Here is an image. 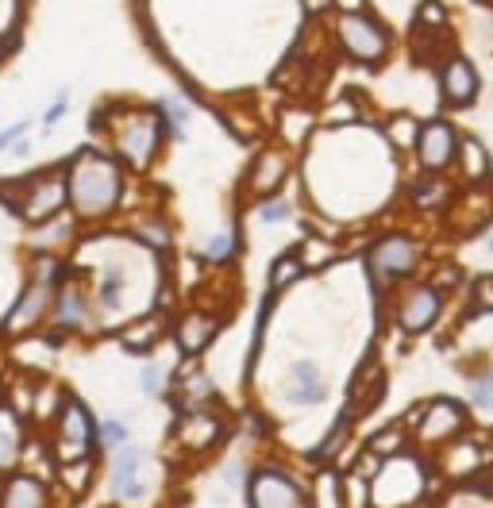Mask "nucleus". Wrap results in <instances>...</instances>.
Masks as SVG:
<instances>
[{
  "label": "nucleus",
  "mask_w": 493,
  "mask_h": 508,
  "mask_svg": "<svg viewBox=\"0 0 493 508\" xmlns=\"http://www.w3.org/2000/svg\"><path fill=\"white\" fill-rule=\"evenodd\" d=\"M324 397V385H320V374L312 363H297L293 366V389H289V401L293 404H317Z\"/></svg>",
  "instance_id": "a211bd4d"
},
{
  "label": "nucleus",
  "mask_w": 493,
  "mask_h": 508,
  "mask_svg": "<svg viewBox=\"0 0 493 508\" xmlns=\"http://www.w3.org/2000/svg\"><path fill=\"white\" fill-rule=\"evenodd\" d=\"M162 385H166V370H162V366H143V374H139V389L146 393V397H158Z\"/></svg>",
  "instance_id": "473e14b6"
},
{
  "label": "nucleus",
  "mask_w": 493,
  "mask_h": 508,
  "mask_svg": "<svg viewBox=\"0 0 493 508\" xmlns=\"http://www.w3.org/2000/svg\"><path fill=\"white\" fill-rule=\"evenodd\" d=\"M443 93H448V101H451V105H467V101H474V93H478V77H474L470 62L455 58V62L448 65V70H443Z\"/></svg>",
  "instance_id": "dca6fc26"
},
{
  "label": "nucleus",
  "mask_w": 493,
  "mask_h": 508,
  "mask_svg": "<svg viewBox=\"0 0 493 508\" xmlns=\"http://www.w3.org/2000/svg\"><path fill=\"white\" fill-rule=\"evenodd\" d=\"M162 108H166V116L174 120V127H177V131L186 127V120H189V112H186V105L177 101V96H174V101H166V105H162Z\"/></svg>",
  "instance_id": "e433bc0d"
},
{
  "label": "nucleus",
  "mask_w": 493,
  "mask_h": 508,
  "mask_svg": "<svg viewBox=\"0 0 493 508\" xmlns=\"http://www.w3.org/2000/svg\"><path fill=\"white\" fill-rule=\"evenodd\" d=\"M474 304H478V308H493V277H482V282L474 285Z\"/></svg>",
  "instance_id": "c9c22d12"
},
{
  "label": "nucleus",
  "mask_w": 493,
  "mask_h": 508,
  "mask_svg": "<svg viewBox=\"0 0 493 508\" xmlns=\"http://www.w3.org/2000/svg\"><path fill=\"white\" fill-rule=\"evenodd\" d=\"M70 232H74L70 216H51V224H43V227H39L35 247H58V243L70 239Z\"/></svg>",
  "instance_id": "393cba45"
},
{
  "label": "nucleus",
  "mask_w": 493,
  "mask_h": 508,
  "mask_svg": "<svg viewBox=\"0 0 493 508\" xmlns=\"http://www.w3.org/2000/svg\"><path fill=\"white\" fill-rule=\"evenodd\" d=\"M120 293H124V266L120 262H112V266H105V282H101V304L108 308H120Z\"/></svg>",
  "instance_id": "b1692460"
},
{
  "label": "nucleus",
  "mask_w": 493,
  "mask_h": 508,
  "mask_svg": "<svg viewBox=\"0 0 493 508\" xmlns=\"http://www.w3.org/2000/svg\"><path fill=\"white\" fill-rule=\"evenodd\" d=\"M139 239L151 243V247H158V251L170 247V235H166V227L162 224H139Z\"/></svg>",
  "instance_id": "72a5a7b5"
},
{
  "label": "nucleus",
  "mask_w": 493,
  "mask_h": 508,
  "mask_svg": "<svg viewBox=\"0 0 493 508\" xmlns=\"http://www.w3.org/2000/svg\"><path fill=\"white\" fill-rule=\"evenodd\" d=\"M0 58H5V43H0Z\"/></svg>",
  "instance_id": "49530a36"
},
{
  "label": "nucleus",
  "mask_w": 493,
  "mask_h": 508,
  "mask_svg": "<svg viewBox=\"0 0 493 508\" xmlns=\"http://www.w3.org/2000/svg\"><path fill=\"white\" fill-rule=\"evenodd\" d=\"M436 316H439V289L436 285L413 289L401 304V327L405 332H424V327H432Z\"/></svg>",
  "instance_id": "4468645a"
},
{
  "label": "nucleus",
  "mask_w": 493,
  "mask_h": 508,
  "mask_svg": "<svg viewBox=\"0 0 493 508\" xmlns=\"http://www.w3.org/2000/svg\"><path fill=\"white\" fill-rule=\"evenodd\" d=\"M413 266H417V243L405 239V235H386L370 251V270L377 277H401Z\"/></svg>",
  "instance_id": "9d476101"
},
{
  "label": "nucleus",
  "mask_w": 493,
  "mask_h": 508,
  "mask_svg": "<svg viewBox=\"0 0 493 508\" xmlns=\"http://www.w3.org/2000/svg\"><path fill=\"white\" fill-rule=\"evenodd\" d=\"M351 116H355L351 105H336V108H332V116H327V120H351Z\"/></svg>",
  "instance_id": "37998d69"
},
{
  "label": "nucleus",
  "mask_w": 493,
  "mask_h": 508,
  "mask_svg": "<svg viewBox=\"0 0 493 508\" xmlns=\"http://www.w3.org/2000/svg\"><path fill=\"white\" fill-rule=\"evenodd\" d=\"M208 397H212V382L205 378V374H189L186 378V408H196Z\"/></svg>",
  "instance_id": "cd10ccee"
},
{
  "label": "nucleus",
  "mask_w": 493,
  "mask_h": 508,
  "mask_svg": "<svg viewBox=\"0 0 493 508\" xmlns=\"http://www.w3.org/2000/svg\"><path fill=\"white\" fill-rule=\"evenodd\" d=\"M143 466H146V451L143 447H116V458H112V478H108L112 497L116 501H139L146 493Z\"/></svg>",
  "instance_id": "6e6552de"
},
{
  "label": "nucleus",
  "mask_w": 493,
  "mask_h": 508,
  "mask_svg": "<svg viewBox=\"0 0 493 508\" xmlns=\"http://www.w3.org/2000/svg\"><path fill=\"white\" fill-rule=\"evenodd\" d=\"M220 420L216 416H208V413H193L182 420V428H177V439L189 447V451H205L208 443H216L220 439Z\"/></svg>",
  "instance_id": "2eb2a0df"
},
{
  "label": "nucleus",
  "mask_w": 493,
  "mask_h": 508,
  "mask_svg": "<svg viewBox=\"0 0 493 508\" xmlns=\"http://www.w3.org/2000/svg\"><path fill=\"white\" fill-rule=\"evenodd\" d=\"M417 146H420V162L428 170H443L448 162L455 158V151H458V139H455V131L443 124V120H436V124H428V127H420V135H417Z\"/></svg>",
  "instance_id": "f8f14e48"
},
{
  "label": "nucleus",
  "mask_w": 493,
  "mask_h": 508,
  "mask_svg": "<svg viewBox=\"0 0 493 508\" xmlns=\"http://www.w3.org/2000/svg\"><path fill=\"white\" fill-rule=\"evenodd\" d=\"M424 493V470L417 458H389V463L377 470V478L370 485V504L374 508H408Z\"/></svg>",
  "instance_id": "20e7f679"
},
{
  "label": "nucleus",
  "mask_w": 493,
  "mask_h": 508,
  "mask_svg": "<svg viewBox=\"0 0 493 508\" xmlns=\"http://www.w3.org/2000/svg\"><path fill=\"white\" fill-rule=\"evenodd\" d=\"M463 432V408L455 401H436L428 413L420 420V443H443V439H451Z\"/></svg>",
  "instance_id": "ddd939ff"
},
{
  "label": "nucleus",
  "mask_w": 493,
  "mask_h": 508,
  "mask_svg": "<svg viewBox=\"0 0 493 508\" xmlns=\"http://www.w3.org/2000/svg\"><path fill=\"white\" fill-rule=\"evenodd\" d=\"M232 247H236V235H232V232H216V235L208 239L205 258H208V262H224L227 254H232Z\"/></svg>",
  "instance_id": "7c9ffc66"
},
{
  "label": "nucleus",
  "mask_w": 493,
  "mask_h": 508,
  "mask_svg": "<svg viewBox=\"0 0 493 508\" xmlns=\"http://www.w3.org/2000/svg\"><path fill=\"white\" fill-rule=\"evenodd\" d=\"M463 158H467V177H474V182L486 177V154L474 139H463Z\"/></svg>",
  "instance_id": "c756f323"
},
{
  "label": "nucleus",
  "mask_w": 493,
  "mask_h": 508,
  "mask_svg": "<svg viewBox=\"0 0 493 508\" xmlns=\"http://www.w3.org/2000/svg\"><path fill=\"white\" fill-rule=\"evenodd\" d=\"M12 151L20 154V158H27V154H31V143H27V139H15V143H12Z\"/></svg>",
  "instance_id": "c03bdc74"
},
{
  "label": "nucleus",
  "mask_w": 493,
  "mask_h": 508,
  "mask_svg": "<svg viewBox=\"0 0 493 508\" xmlns=\"http://www.w3.org/2000/svg\"><path fill=\"white\" fill-rule=\"evenodd\" d=\"M51 504V489L35 473H8L0 485V508H46Z\"/></svg>",
  "instance_id": "9b49d317"
},
{
  "label": "nucleus",
  "mask_w": 493,
  "mask_h": 508,
  "mask_svg": "<svg viewBox=\"0 0 493 508\" xmlns=\"http://www.w3.org/2000/svg\"><path fill=\"white\" fill-rule=\"evenodd\" d=\"M282 177H286V154H277V151H267L258 158V166H255V177H251V189L258 196H267L274 193L277 185H282Z\"/></svg>",
  "instance_id": "6ab92c4d"
},
{
  "label": "nucleus",
  "mask_w": 493,
  "mask_h": 508,
  "mask_svg": "<svg viewBox=\"0 0 493 508\" xmlns=\"http://www.w3.org/2000/svg\"><path fill=\"white\" fill-rule=\"evenodd\" d=\"M96 439H101L105 447H124L127 443V423L116 420V416H108L101 428H96Z\"/></svg>",
  "instance_id": "bb28decb"
},
{
  "label": "nucleus",
  "mask_w": 493,
  "mask_h": 508,
  "mask_svg": "<svg viewBox=\"0 0 493 508\" xmlns=\"http://www.w3.org/2000/svg\"><path fill=\"white\" fill-rule=\"evenodd\" d=\"M120 201V166L96 151H81L65 174V204L81 220H101Z\"/></svg>",
  "instance_id": "f257e3e1"
},
{
  "label": "nucleus",
  "mask_w": 493,
  "mask_h": 508,
  "mask_svg": "<svg viewBox=\"0 0 493 508\" xmlns=\"http://www.w3.org/2000/svg\"><path fill=\"white\" fill-rule=\"evenodd\" d=\"M251 508H308V501L289 473L258 470L251 478Z\"/></svg>",
  "instance_id": "423d86ee"
},
{
  "label": "nucleus",
  "mask_w": 493,
  "mask_h": 508,
  "mask_svg": "<svg viewBox=\"0 0 493 508\" xmlns=\"http://www.w3.org/2000/svg\"><path fill=\"white\" fill-rule=\"evenodd\" d=\"M51 308H55V320H58L62 332H74L77 324H86V304H81V297L74 289H58Z\"/></svg>",
  "instance_id": "aec40b11"
},
{
  "label": "nucleus",
  "mask_w": 493,
  "mask_h": 508,
  "mask_svg": "<svg viewBox=\"0 0 493 508\" xmlns=\"http://www.w3.org/2000/svg\"><path fill=\"white\" fill-rule=\"evenodd\" d=\"M0 196L8 201L12 212H20L31 224H46L51 216H58V208L65 204V177L62 174H39L27 177V182H8L0 185Z\"/></svg>",
  "instance_id": "7ed1b4c3"
},
{
  "label": "nucleus",
  "mask_w": 493,
  "mask_h": 508,
  "mask_svg": "<svg viewBox=\"0 0 493 508\" xmlns=\"http://www.w3.org/2000/svg\"><path fill=\"white\" fill-rule=\"evenodd\" d=\"M62 116H65V93L58 96V101H55L51 108H46V112H43V127H55V124H58Z\"/></svg>",
  "instance_id": "ea45409f"
},
{
  "label": "nucleus",
  "mask_w": 493,
  "mask_h": 508,
  "mask_svg": "<svg viewBox=\"0 0 493 508\" xmlns=\"http://www.w3.org/2000/svg\"><path fill=\"white\" fill-rule=\"evenodd\" d=\"M158 335H162V327H158V316H151V320H139V324H131V327H124V347L127 351H151L155 343H158Z\"/></svg>",
  "instance_id": "412c9836"
},
{
  "label": "nucleus",
  "mask_w": 493,
  "mask_h": 508,
  "mask_svg": "<svg viewBox=\"0 0 493 508\" xmlns=\"http://www.w3.org/2000/svg\"><path fill=\"white\" fill-rule=\"evenodd\" d=\"M301 258L297 254H286V258H277L274 262V270H270V289L277 293V289H286L289 282H297V277H301Z\"/></svg>",
  "instance_id": "a878e982"
},
{
  "label": "nucleus",
  "mask_w": 493,
  "mask_h": 508,
  "mask_svg": "<svg viewBox=\"0 0 493 508\" xmlns=\"http://www.w3.org/2000/svg\"><path fill=\"white\" fill-rule=\"evenodd\" d=\"M24 131H27V120H20V124H12V127L0 131V151H8L15 139H24Z\"/></svg>",
  "instance_id": "4c0bfd02"
},
{
  "label": "nucleus",
  "mask_w": 493,
  "mask_h": 508,
  "mask_svg": "<svg viewBox=\"0 0 493 508\" xmlns=\"http://www.w3.org/2000/svg\"><path fill=\"white\" fill-rule=\"evenodd\" d=\"M336 254L332 243H320V239H308L305 247H301V266H324L327 258Z\"/></svg>",
  "instance_id": "c85d7f7f"
},
{
  "label": "nucleus",
  "mask_w": 493,
  "mask_h": 508,
  "mask_svg": "<svg viewBox=\"0 0 493 508\" xmlns=\"http://www.w3.org/2000/svg\"><path fill=\"white\" fill-rule=\"evenodd\" d=\"M336 5H339V8H347V15H355L358 8H363V0H336Z\"/></svg>",
  "instance_id": "a18cd8bd"
},
{
  "label": "nucleus",
  "mask_w": 493,
  "mask_h": 508,
  "mask_svg": "<svg viewBox=\"0 0 493 508\" xmlns=\"http://www.w3.org/2000/svg\"><path fill=\"white\" fill-rule=\"evenodd\" d=\"M370 451H377V454L401 451V428H389V432H382V435H374V439H370Z\"/></svg>",
  "instance_id": "f704fd0d"
},
{
  "label": "nucleus",
  "mask_w": 493,
  "mask_h": 508,
  "mask_svg": "<svg viewBox=\"0 0 493 508\" xmlns=\"http://www.w3.org/2000/svg\"><path fill=\"white\" fill-rule=\"evenodd\" d=\"M65 282V270H62V262H55V258H35V274H31V282H27V289L20 293V301L12 304V313L5 316V332H12V335H20V332H27V327H35L46 313H51V304H55V293H58V285Z\"/></svg>",
  "instance_id": "f03ea898"
},
{
  "label": "nucleus",
  "mask_w": 493,
  "mask_h": 508,
  "mask_svg": "<svg viewBox=\"0 0 493 508\" xmlns=\"http://www.w3.org/2000/svg\"><path fill=\"white\" fill-rule=\"evenodd\" d=\"M339 39L355 58H363V62H377L386 55V31L374 20H367V15H358V12L347 15V20H339Z\"/></svg>",
  "instance_id": "1a4fd4ad"
},
{
  "label": "nucleus",
  "mask_w": 493,
  "mask_h": 508,
  "mask_svg": "<svg viewBox=\"0 0 493 508\" xmlns=\"http://www.w3.org/2000/svg\"><path fill=\"white\" fill-rule=\"evenodd\" d=\"M474 404H482V408H493V378L478 382V389H474Z\"/></svg>",
  "instance_id": "a19ab883"
},
{
  "label": "nucleus",
  "mask_w": 493,
  "mask_h": 508,
  "mask_svg": "<svg viewBox=\"0 0 493 508\" xmlns=\"http://www.w3.org/2000/svg\"><path fill=\"white\" fill-rule=\"evenodd\" d=\"M312 508H343V485L336 482V473H320L312 482Z\"/></svg>",
  "instance_id": "4be33fe9"
},
{
  "label": "nucleus",
  "mask_w": 493,
  "mask_h": 508,
  "mask_svg": "<svg viewBox=\"0 0 493 508\" xmlns=\"http://www.w3.org/2000/svg\"><path fill=\"white\" fill-rule=\"evenodd\" d=\"M162 139V124L158 116H131L120 131H116V146H120V154L131 162V166H146L155 154V146Z\"/></svg>",
  "instance_id": "0eeeda50"
},
{
  "label": "nucleus",
  "mask_w": 493,
  "mask_h": 508,
  "mask_svg": "<svg viewBox=\"0 0 493 508\" xmlns=\"http://www.w3.org/2000/svg\"><path fill=\"white\" fill-rule=\"evenodd\" d=\"M277 220H289V204H282V201L262 208V224H277Z\"/></svg>",
  "instance_id": "58836bf2"
},
{
  "label": "nucleus",
  "mask_w": 493,
  "mask_h": 508,
  "mask_svg": "<svg viewBox=\"0 0 493 508\" xmlns=\"http://www.w3.org/2000/svg\"><path fill=\"white\" fill-rule=\"evenodd\" d=\"M417 135H420V127H417L413 120H408V116L389 124V139L397 143V146H417Z\"/></svg>",
  "instance_id": "2f4dec72"
},
{
  "label": "nucleus",
  "mask_w": 493,
  "mask_h": 508,
  "mask_svg": "<svg viewBox=\"0 0 493 508\" xmlns=\"http://www.w3.org/2000/svg\"><path fill=\"white\" fill-rule=\"evenodd\" d=\"M55 447H58V463H86L89 451L96 447V423L89 416V408L74 397H65L55 416Z\"/></svg>",
  "instance_id": "39448f33"
},
{
  "label": "nucleus",
  "mask_w": 493,
  "mask_h": 508,
  "mask_svg": "<svg viewBox=\"0 0 493 508\" xmlns=\"http://www.w3.org/2000/svg\"><path fill=\"white\" fill-rule=\"evenodd\" d=\"M420 24H424V27H439V24H443V8H439V5H424V8H420Z\"/></svg>",
  "instance_id": "79ce46f5"
},
{
  "label": "nucleus",
  "mask_w": 493,
  "mask_h": 508,
  "mask_svg": "<svg viewBox=\"0 0 493 508\" xmlns=\"http://www.w3.org/2000/svg\"><path fill=\"white\" fill-rule=\"evenodd\" d=\"M212 335H216V320L205 316V313H189L182 324H177V343H182L186 354H201Z\"/></svg>",
  "instance_id": "f3484780"
},
{
  "label": "nucleus",
  "mask_w": 493,
  "mask_h": 508,
  "mask_svg": "<svg viewBox=\"0 0 493 508\" xmlns=\"http://www.w3.org/2000/svg\"><path fill=\"white\" fill-rule=\"evenodd\" d=\"M15 458H20V432L12 428V416H0V473L12 470Z\"/></svg>",
  "instance_id": "5701e85b"
}]
</instances>
